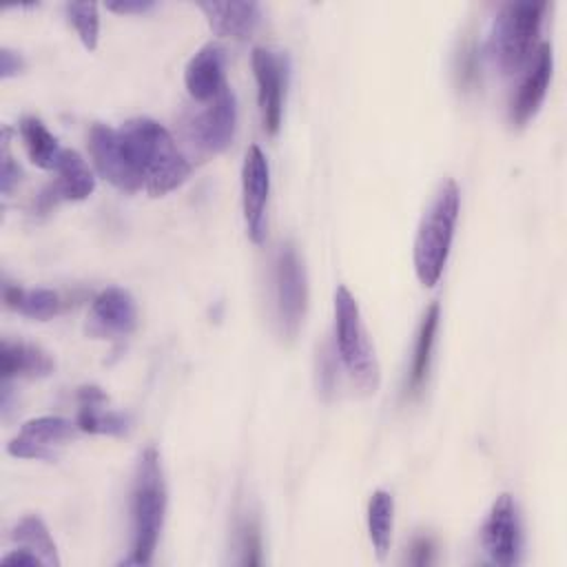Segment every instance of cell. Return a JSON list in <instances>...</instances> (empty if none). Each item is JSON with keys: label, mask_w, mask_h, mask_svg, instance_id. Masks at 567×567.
Instances as JSON below:
<instances>
[{"label": "cell", "mask_w": 567, "mask_h": 567, "mask_svg": "<svg viewBox=\"0 0 567 567\" xmlns=\"http://www.w3.org/2000/svg\"><path fill=\"white\" fill-rule=\"evenodd\" d=\"M120 131L151 197H162L188 179L190 162L164 124L140 115L122 122Z\"/></svg>", "instance_id": "1"}, {"label": "cell", "mask_w": 567, "mask_h": 567, "mask_svg": "<svg viewBox=\"0 0 567 567\" xmlns=\"http://www.w3.org/2000/svg\"><path fill=\"white\" fill-rule=\"evenodd\" d=\"M166 481L159 452L146 447L131 483V554L126 565H148L157 549L166 516Z\"/></svg>", "instance_id": "2"}, {"label": "cell", "mask_w": 567, "mask_h": 567, "mask_svg": "<svg viewBox=\"0 0 567 567\" xmlns=\"http://www.w3.org/2000/svg\"><path fill=\"white\" fill-rule=\"evenodd\" d=\"M458 210H461V190H458V184L452 177H447L436 188L414 235L412 264H414L416 279L425 288H432L445 270L456 221H458Z\"/></svg>", "instance_id": "3"}, {"label": "cell", "mask_w": 567, "mask_h": 567, "mask_svg": "<svg viewBox=\"0 0 567 567\" xmlns=\"http://www.w3.org/2000/svg\"><path fill=\"white\" fill-rule=\"evenodd\" d=\"M545 11V0H512L498 9L489 29L487 53L501 73H516L527 66L538 47Z\"/></svg>", "instance_id": "4"}, {"label": "cell", "mask_w": 567, "mask_h": 567, "mask_svg": "<svg viewBox=\"0 0 567 567\" xmlns=\"http://www.w3.org/2000/svg\"><path fill=\"white\" fill-rule=\"evenodd\" d=\"M334 354L361 392L374 394L379 390L381 370L374 346L359 303L346 286H337L334 290Z\"/></svg>", "instance_id": "5"}, {"label": "cell", "mask_w": 567, "mask_h": 567, "mask_svg": "<svg viewBox=\"0 0 567 567\" xmlns=\"http://www.w3.org/2000/svg\"><path fill=\"white\" fill-rule=\"evenodd\" d=\"M272 306L279 334L286 339L297 337L308 308V275L292 241H284L275 255Z\"/></svg>", "instance_id": "6"}, {"label": "cell", "mask_w": 567, "mask_h": 567, "mask_svg": "<svg viewBox=\"0 0 567 567\" xmlns=\"http://www.w3.org/2000/svg\"><path fill=\"white\" fill-rule=\"evenodd\" d=\"M184 137L202 155H217L226 151L237 128V100L226 84L208 102H199L195 111L184 117Z\"/></svg>", "instance_id": "7"}, {"label": "cell", "mask_w": 567, "mask_h": 567, "mask_svg": "<svg viewBox=\"0 0 567 567\" xmlns=\"http://www.w3.org/2000/svg\"><path fill=\"white\" fill-rule=\"evenodd\" d=\"M250 64L257 82V106L261 126L268 135H275L281 126L290 60L284 51H277L272 47H255L250 53Z\"/></svg>", "instance_id": "8"}, {"label": "cell", "mask_w": 567, "mask_h": 567, "mask_svg": "<svg viewBox=\"0 0 567 567\" xmlns=\"http://www.w3.org/2000/svg\"><path fill=\"white\" fill-rule=\"evenodd\" d=\"M86 140H89L86 144H89L91 162L100 173V177H104L109 184H113L122 193H137L144 188V179L128 155L120 126L115 128L97 122L89 128Z\"/></svg>", "instance_id": "9"}, {"label": "cell", "mask_w": 567, "mask_h": 567, "mask_svg": "<svg viewBox=\"0 0 567 567\" xmlns=\"http://www.w3.org/2000/svg\"><path fill=\"white\" fill-rule=\"evenodd\" d=\"M481 545L494 565L514 567L520 563L523 525L512 494H501L492 503L481 527Z\"/></svg>", "instance_id": "10"}, {"label": "cell", "mask_w": 567, "mask_h": 567, "mask_svg": "<svg viewBox=\"0 0 567 567\" xmlns=\"http://www.w3.org/2000/svg\"><path fill=\"white\" fill-rule=\"evenodd\" d=\"M80 427L75 421L44 414L22 423L18 434L9 441L7 452L16 458H35V461H55L58 450L71 443L78 436Z\"/></svg>", "instance_id": "11"}, {"label": "cell", "mask_w": 567, "mask_h": 567, "mask_svg": "<svg viewBox=\"0 0 567 567\" xmlns=\"http://www.w3.org/2000/svg\"><path fill=\"white\" fill-rule=\"evenodd\" d=\"M270 195V166L266 153L250 144L241 164V210L246 233L255 244L266 239V208Z\"/></svg>", "instance_id": "12"}, {"label": "cell", "mask_w": 567, "mask_h": 567, "mask_svg": "<svg viewBox=\"0 0 567 567\" xmlns=\"http://www.w3.org/2000/svg\"><path fill=\"white\" fill-rule=\"evenodd\" d=\"M137 326V306L128 290L109 286L100 290L86 315V332L95 339L128 337Z\"/></svg>", "instance_id": "13"}, {"label": "cell", "mask_w": 567, "mask_h": 567, "mask_svg": "<svg viewBox=\"0 0 567 567\" xmlns=\"http://www.w3.org/2000/svg\"><path fill=\"white\" fill-rule=\"evenodd\" d=\"M554 71V53L547 42H540L525 66V75L518 82L509 102V122L525 126L540 109Z\"/></svg>", "instance_id": "14"}, {"label": "cell", "mask_w": 567, "mask_h": 567, "mask_svg": "<svg viewBox=\"0 0 567 567\" xmlns=\"http://www.w3.org/2000/svg\"><path fill=\"white\" fill-rule=\"evenodd\" d=\"M55 179L42 188L38 195L35 208L40 213H47L58 202H80L86 199L95 190V175L86 159L73 151L64 148L58 166H55Z\"/></svg>", "instance_id": "15"}, {"label": "cell", "mask_w": 567, "mask_h": 567, "mask_svg": "<svg viewBox=\"0 0 567 567\" xmlns=\"http://www.w3.org/2000/svg\"><path fill=\"white\" fill-rule=\"evenodd\" d=\"M224 69H226L224 47L213 40L202 44L184 66V86L188 95L195 102H208L210 97H215L226 86Z\"/></svg>", "instance_id": "16"}, {"label": "cell", "mask_w": 567, "mask_h": 567, "mask_svg": "<svg viewBox=\"0 0 567 567\" xmlns=\"http://www.w3.org/2000/svg\"><path fill=\"white\" fill-rule=\"evenodd\" d=\"M80 432L124 436L131 430V416L106 405V394L97 385H82L78 392V416Z\"/></svg>", "instance_id": "17"}, {"label": "cell", "mask_w": 567, "mask_h": 567, "mask_svg": "<svg viewBox=\"0 0 567 567\" xmlns=\"http://www.w3.org/2000/svg\"><path fill=\"white\" fill-rule=\"evenodd\" d=\"M213 33L233 40H246L255 33L261 22V7L255 0H230V2H199L197 4Z\"/></svg>", "instance_id": "18"}, {"label": "cell", "mask_w": 567, "mask_h": 567, "mask_svg": "<svg viewBox=\"0 0 567 567\" xmlns=\"http://www.w3.org/2000/svg\"><path fill=\"white\" fill-rule=\"evenodd\" d=\"M55 370L53 357L40 346L27 341H2L0 348V374L2 381L11 379H38L49 377Z\"/></svg>", "instance_id": "19"}, {"label": "cell", "mask_w": 567, "mask_h": 567, "mask_svg": "<svg viewBox=\"0 0 567 567\" xmlns=\"http://www.w3.org/2000/svg\"><path fill=\"white\" fill-rule=\"evenodd\" d=\"M18 133L22 140V146L38 168L55 171L64 146L58 142V137L47 128V124L35 115H22L18 122Z\"/></svg>", "instance_id": "20"}, {"label": "cell", "mask_w": 567, "mask_h": 567, "mask_svg": "<svg viewBox=\"0 0 567 567\" xmlns=\"http://www.w3.org/2000/svg\"><path fill=\"white\" fill-rule=\"evenodd\" d=\"M441 321V306L439 301H432L419 323L416 339H414V350H412V361H410V374H408V388L412 392H419L421 385L427 379L430 361H432V350L436 343V330Z\"/></svg>", "instance_id": "21"}, {"label": "cell", "mask_w": 567, "mask_h": 567, "mask_svg": "<svg viewBox=\"0 0 567 567\" xmlns=\"http://www.w3.org/2000/svg\"><path fill=\"white\" fill-rule=\"evenodd\" d=\"M2 297L11 310L38 321L51 319L53 315L60 312L62 306L60 295L51 288H22L9 281L2 288Z\"/></svg>", "instance_id": "22"}, {"label": "cell", "mask_w": 567, "mask_h": 567, "mask_svg": "<svg viewBox=\"0 0 567 567\" xmlns=\"http://www.w3.org/2000/svg\"><path fill=\"white\" fill-rule=\"evenodd\" d=\"M11 540L31 551L35 558H40L42 565L47 567H58L60 565V556H58V545L47 527V523L35 516V514H29L24 518L18 520V525L11 529Z\"/></svg>", "instance_id": "23"}, {"label": "cell", "mask_w": 567, "mask_h": 567, "mask_svg": "<svg viewBox=\"0 0 567 567\" xmlns=\"http://www.w3.org/2000/svg\"><path fill=\"white\" fill-rule=\"evenodd\" d=\"M392 529H394V498L385 489H374L368 501V534L379 560H383L390 551Z\"/></svg>", "instance_id": "24"}, {"label": "cell", "mask_w": 567, "mask_h": 567, "mask_svg": "<svg viewBox=\"0 0 567 567\" xmlns=\"http://www.w3.org/2000/svg\"><path fill=\"white\" fill-rule=\"evenodd\" d=\"M66 18L78 31L82 44L93 51L97 47L100 38V16H97V4L95 2H66L64 4Z\"/></svg>", "instance_id": "25"}, {"label": "cell", "mask_w": 567, "mask_h": 567, "mask_svg": "<svg viewBox=\"0 0 567 567\" xmlns=\"http://www.w3.org/2000/svg\"><path fill=\"white\" fill-rule=\"evenodd\" d=\"M9 128H2V171H0V188L2 195H9L11 188L20 182V166L13 162L11 153H9Z\"/></svg>", "instance_id": "26"}, {"label": "cell", "mask_w": 567, "mask_h": 567, "mask_svg": "<svg viewBox=\"0 0 567 567\" xmlns=\"http://www.w3.org/2000/svg\"><path fill=\"white\" fill-rule=\"evenodd\" d=\"M239 547L244 551L241 563H261V540H259V529L255 523H244L241 534H239Z\"/></svg>", "instance_id": "27"}, {"label": "cell", "mask_w": 567, "mask_h": 567, "mask_svg": "<svg viewBox=\"0 0 567 567\" xmlns=\"http://www.w3.org/2000/svg\"><path fill=\"white\" fill-rule=\"evenodd\" d=\"M22 69H24L22 55L18 51L9 49V47H2L0 49V75H2V80L22 73Z\"/></svg>", "instance_id": "28"}, {"label": "cell", "mask_w": 567, "mask_h": 567, "mask_svg": "<svg viewBox=\"0 0 567 567\" xmlns=\"http://www.w3.org/2000/svg\"><path fill=\"white\" fill-rule=\"evenodd\" d=\"M155 2L153 0H115V2H106V9L115 11V13H144L148 9H153Z\"/></svg>", "instance_id": "29"}, {"label": "cell", "mask_w": 567, "mask_h": 567, "mask_svg": "<svg viewBox=\"0 0 567 567\" xmlns=\"http://www.w3.org/2000/svg\"><path fill=\"white\" fill-rule=\"evenodd\" d=\"M432 551H434V545L430 538H416L414 545H412V556H410V563L414 565H425L432 560Z\"/></svg>", "instance_id": "30"}, {"label": "cell", "mask_w": 567, "mask_h": 567, "mask_svg": "<svg viewBox=\"0 0 567 567\" xmlns=\"http://www.w3.org/2000/svg\"><path fill=\"white\" fill-rule=\"evenodd\" d=\"M2 565H24V567H35V565H42L40 558H35L31 551L18 547L13 551H9L4 558H2Z\"/></svg>", "instance_id": "31"}]
</instances>
